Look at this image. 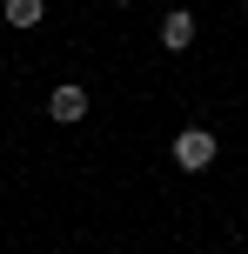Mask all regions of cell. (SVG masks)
<instances>
[{"instance_id":"cell-4","label":"cell","mask_w":248,"mask_h":254,"mask_svg":"<svg viewBox=\"0 0 248 254\" xmlns=\"http://www.w3.org/2000/svg\"><path fill=\"white\" fill-rule=\"evenodd\" d=\"M0 13H7V27H40L47 20V0H7Z\"/></svg>"},{"instance_id":"cell-3","label":"cell","mask_w":248,"mask_h":254,"mask_svg":"<svg viewBox=\"0 0 248 254\" xmlns=\"http://www.w3.org/2000/svg\"><path fill=\"white\" fill-rule=\"evenodd\" d=\"M161 47H168V54H188V47H195V13H188V7H174L168 20H161Z\"/></svg>"},{"instance_id":"cell-6","label":"cell","mask_w":248,"mask_h":254,"mask_svg":"<svg viewBox=\"0 0 248 254\" xmlns=\"http://www.w3.org/2000/svg\"><path fill=\"white\" fill-rule=\"evenodd\" d=\"M242 13H248V0H242Z\"/></svg>"},{"instance_id":"cell-2","label":"cell","mask_w":248,"mask_h":254,"mask_svg":"<svg viewBox=\"0 0 248 254\" xmlns=\"http://www.w3.org/2000/svg\"><path fill=\"white\" fill-rule=\"evenodd\" d=\"M47 114L61 121V127H74V121H87V87H81V80H61V87L47 94Z\"/></svg>"},{"instance_id":"cell-1","label":"cell","mask_w":248,"mask_h":254,"mask_svg":"<svg viewBox=\"0 0 248 254\" xmlns=\"http://www.w3.org/2000/svg\"><path fill=\"white\" fill-rule=\"evenodd\" d=\"M215 127H181V134H174V167H181V174H208L215 167Z\"/></svg>"},{"instance_id":"cell-5","label":"cell","mask_w":248,"mask_h":254,"mask_svg":"<svg viewBox=\"0 0 248 254\" xmlns=\"http://www.w3.org/2000/svg\"><path fill=\"white\" fill-rule=\"evenodd\" d=\"M114 7H128V0H114Z\"/></svg>"}]
</instances>
